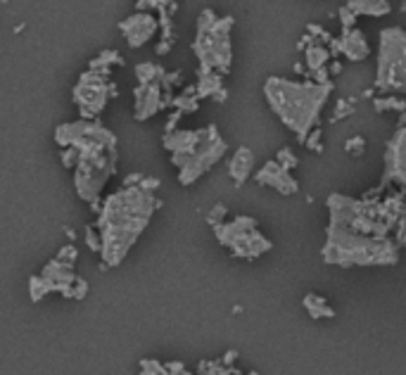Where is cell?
<instances>
[{"mask_svg": "<svg viewBox=\"0 0 406 375\" xmlns=\"http://www.w3.org/2000/svg\"><path fill=\"white\" fill-rule=\"evenodd\" d=\"M62 159L74 167V185L81 200L93 202L116 171V136L98 121H74L55 131Z\"/></svg>", "mask_w": 406, "mask_h": 375, "instance_id": "1", "label": "cell"}, {"mask_svg": "<svg viewBox=\"0 0 406 375\" xmlns=\"http://www.w3.org/2000/svg\"><path fill=\"white\" fill-rule=\"evenodd\" d=\"M154 195L150 192V183L124 188L105 202L100 214V254L107 266H116L124 261L128 250L136 245L138 235L148 226L152 216Z\"/></svg>", "mask_w": 406, "mask_h": 375, "instance_id": "2", "label": "cell"}, {"mask_svg": "<svg viewBox=\"0 0 406 375\" xmlns=\"http://www.w3.org/2000/svg\"><path fill=\"white\" fill-rule=\"evenodd\" d=\"M333 83H299L271 77L264 83V95L271 110L302 143L316 131L321 110L328 100Z\"/></svg>", "mask_w": 406, "mask_h": 375, "instance_id": "3", "label": "cell"}, {"mask_svg": "<svg viewBox=\"0 0 406 375\" xmlns=\"http://www.w3.org/2000/svg\"><path fill=\"white\" fill-rule=\"evenodd\" d=\"M164 145L171 152V162L179 169V181L183 185L195 183L226 152V143L219 136L216 126L200 131H169Z\"/></svg>", "mask_w": 406, "mask_h": 375, "instance_id": "4", "label": "cell"}, {"mask_svg": "<svg viewBox=\"0 0 406 375\" xmlns=\"http://www.w3.org/2000/svg\"><path fill=\"white\" fill-rule=\"evenodd\" d=\"M323 259L338 266H389L399 259V250L387 238H368L352 230L328 228Z\"/></svg>", "mask_w": 406, "mask_h": 375, "instance_id": "5", "label": "cell"}, {"mask_svg": "<svg viewBox=\"0 0 406 375\" xmlns=\"http://www.w3.org/2000/svg\"><path fill=\"white\" fill-rule=\"evenodd\" d=\"M231 17H216L214 10H205L197 21L195 55L202 74H226L231 69Z\"/></svg>", "mask_w": 406, "mask_h": 375, "instance_id": "6", "label": "cell"}, {"mask_svg": "<svg viewBox=\"0 0 406 375\" xmlns=\"http://www.w3.org/2000/svg\"><path fill=\"white\" fill-rule=\"evenodd\" d=\"M376 85L389 95H406V31L399 26H389L380 34Z\"/></svg>", "mask_w": 406, "mask_h": 375, "instance_id": "7", "label": "cell"}, {"mask_svg": "<svg viewBox=\"0 0 406 375\" xmlns=\"http://www.w3.org/2000/svg\"><path fill=\"white\" fill-rule=\"evenodd\" d=\"M216 235L223 247H228L240 259H256L271 250V243L256 230V223L250 216H238L231 223H219Z\"/></svg>", "mask_w": 406, "mask_h": 375, "instance_id": "8", "label": "cell"}, {"mask_svg": "<svg viewBox=\"0 0 406 375\" xmlns=\"http://www.w3.org/2000/svg\"><path fill=\"white\" fill-rule=\"evenodd\" d=\"M112 95H116V85L107 79V74L90 69L79 79L77 88H74V103L81 107L83 116H98Z\"/></svg>", "mask_w": 406, "mask_h": 375, "instance_id": "9", "label": "cell"}, {"mask_svg": "<svg viewBox=\"0 0 406 375\" xmlns=\"http://www.w3.org/2000/svg\"><path fill=\"white\" fill-rule=\"evenodd\" d=\"M406 185V126L399 128L387 143V152H385V183Z\"/></svg>", "mask_w": 406, "mask_h": 375, "instance_id": "10", "label": "cell"}, {"mask_svg": "<svg viewBox=\"0 0 406 375\" xmlns=\"http://www.w3.org/2000/svg\"><path fill=\"white\" fill-rule=\"evenodd\" d=\"M119 29H121V34L126 36L128 45L141 48L154 36V31H157V21H154L152 14H148V12H136L128 19L121 21Z\"/></svg>", "mask_w": 406, "mask_h": 375, "instance_id": "11", "label": "cell"}, {"mask_svg": "<svg viewBox=\"0 0 406 375\" xmlns=\"http://www.w3.org/2000/svg\"><path fill=\"white\" fill-rule=\"evenodd\" d=\"M164 107V95H162V83H141L136 88V100H133V114L138 121H145L152 114H157Z\"/></svg>", "mask_w": 406, "mask_h": 375, "instance_id": "12", "label": "cell"}, {"mask_svg": "<svg viewBox=\"0 0 406 375\" xmlns=\"http://www.w3.org/2000/svg\"><path fill=\"white\" fill-rule=\"evenodd\" d=\"M256 181H259L261 185L276 188V190L283 192V195H295L297 192V181L290 176V169L283 167L278 159H274V162H266V167L256 174Z\"/></svg>", "mask_w": 406, "mask_h": 375, "instance_id": "13", "label": "cell"}, {"mask_svg": "<svg viewBox=\"0 0 406 375\" xmlns=\"http://www.w3.org/2000/svg\"><path fill=\"white\" fill-rule=\"evenodd\" d=\"M338 50L345 57H349L352 62H359V60H366L368 43L359 29H345V34H342V39L338 43Z\"/></svg>", "mask_w": 406, "mask_h": 375, "instance_id": "14", "label": "cell"}, {"mask_svg": "<svg viewBox=\"0 0 406 375\" xmlns=\"http://www.w3.org/2000/svg\"><path fill=\"white\" fill-rule=\"evenodd\" d=\"M254 167V154L250 148H238L231 159V164H228V174H231V179L235 183H243L245 179L250 176V171Z\"/></svg>", "mask_w": 406, "mask_h": 375, "instance_id": "15", "label": "cell"}, {"mask_svg": "<svg viewBox=\"0 0 406 375\" xmlns=\"http://www.w3.org/2000/svg\"><path fill=\"white\" fill-rule=\"evenodd\" d=\"M347 8L359 17V14H366V17H385L389 14V3L387 0H349Z\"/></svg>", "mask_w": 406, "mask_h": 375, "instance_id": "16", "label": "cell"}, {"mask_svg": "<svg viewBox=\"0 0 406 375\" xmlns=\"http://www.w3.org/2000/svg\"><path fill=\"white\" fill-rule=\"evenodd\" d=\"M302 304H304V309L314 316V318H323V316L325 318H333L335 316L333 309L328 307V302H325L323 297H318V294H307Z\"/></svg>", "mask_w": 406, "mask_h": 375, "instance_id": "17", "label": "cell"}, {"mask_svg": "<svg viewBox=\"0 0 406 375\" xmlns=\"http://www.w3.org/2000/svg\"><path fill=\"white\" fill-rule=\"evenodd\" d=\"M325 60H328V52H325L321 45H314V48H309V50H307V64H309V69H314V72L325 69L323 67Z\"/></svg>", "mask_w": 406, "mask_h": 375, "instance_id": "18", "label": "cell"}, {"mask_svg": "<svg viewBox=\"0 0 406 375\" xmlns=\"http://www.w3.org/2000/svg\"><path fill=\"white\" fill-rule=\"evenodd\" d=\"M376 110L378 112H387V110H404V103L402 100H397V98H392V95H389V98H383V100H376Z\"/></svg>", "mask_w": 406, "mask_h": 375, "instance_id": "19", "label": "cell"}, {"mask_svg": "<svg viewBox=\"0 0 406 375\" xmlns=\"http://www.w3.org/2000/svg\"><path fill=\"white\" fill-rule=\"evenodd\" d=\"M143 375H169V371L157 361H143Z\"/></svg>", "mask_w": 406, "mask_h": 375, "instance_id": "20", "label": "cell"}, {"mask_svg": "<svg viewBox=\"0 0 406 375\" xmlns=\"http://www.w3.org/2000/svg\"><path fill=\"white\" fill-rule=\"evenodd\" d=\"M278 162H281L285 169H292L297 164V157L290 152V150H281V152H278Z\"/></svg>", "mask_w": 406, "mask_h": 375, "instance_id": "21", "label": "cell"}, {"mask_svg": "<svg viewBox=\"0 0 406 375\" xmlns=\"http://www.w3.org/2000/svg\"><path fill=\"white\" fill-rule=\"evenodd\" d=\"M167 371H169V375H192V373L185 371V366H183V363H179V361L169 363V366H167Z\"/></svg>", "mask_w": 406, "mask_h": 375, "instance_id": "22", "label": "cell"}, {"mask_svg": "<svg viewBox=\"0 0 406 375\" xmlns=\"http://www.w3.org/2000/svg\"><path fill=\"white\" fill-rule=\"evenodd\" d=\"M167 3H169V0H141V8H145V5H148V8H167Z\"/></svg>", "mask_w": 406, "mask_h": 375, "instance_id": "23", "label": "cell"}]
</instances>
